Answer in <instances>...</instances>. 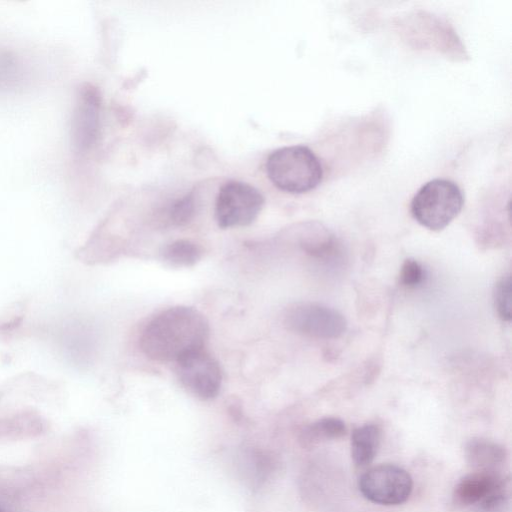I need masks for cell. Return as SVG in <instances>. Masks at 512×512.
<instances>
[{
  "label": "cell",
  "mask_w": 512,
  "mask_h": 512,
  "mask_svg": "<svg viewBox=\"0 0 512 512\" xmlns=\"http://www.w3.org/2000/svg\"><path fill=\"white\" fill-rule=\"evenodd\" d=\"M203 256L202 247L194 241L179 239L168 244L162 251L163 260L172 267L188 268L197 264Z\"/></svg>",
  "instance_id": "8fae6325"
},
{
  "label": "cell",
  "mask_w": 512,
  "mask_h": 512,
  "mask_svg": "<svg viewBox=\"0 0 512 512\" xmlns=\"http://www.w3.org/2000/svg\"><path fill=\"white\" fill-rule=\"evenodd\" d=\"M0 512H1V510H0Z\"/></svg>",
  "instance_id": "2e32d148"
},
{
  "label": "cell",
  "mask_w": 512,
  "mask_h": 512,
  "mask_svg": "<svg viewBox=\"0 0 512 512\" xmlns=\"http://www.w3.org/2000/svg\"><path fill=\"white\" fill-rule=\"evenodd\" d=\"M265 168L268 178L277 188L292 194L313 190L323 178L319 158L303 145L273 151L267 158Z\"/></svg>",
  "instance_id": "7a4b0ae2"
},
{
  "label": "cell",
  "mask_w": 512,
  "mask_h": 512,
  "mask_svg": "<svg viewBox=\"0 0 512 512\" xmlns=\"http://www.w3.org/2000/svg\"><path fill=\"white\" fill-rule=\"evenodd\" d=\"M508 493V483L494 471L476 470L459 480L453 492L456 504L492 510L501 505Z\"/></svg>",
  "instance_id": "ba28073f"
},
{
  "label": "cell",
  "mask_w": 512,
  "mask_h": 512,
  "mask_svg": "<svg viewBox=\"0 0 512 512\" xmlns=\"http://www.w3.org/2000/svg\"><path fill=\"white\" fill-rule=\"evenodd\" d=\"M284 324L294 333L318 339L338 338L347 326L340 312L313 302L291 305L285 312Z\"/></svg>",
  "instance_id": "5b68a950"
},
{
  "label": "cell",
  "mask_w": 512,
  "mask_h": 512,
  "mask_svg": "<svg viewBox=\"0 0 512 512\" xmlns=\"http://www.w3.org/2000/svg\"><path fill=\"white\" fill-rule=\"evenodd\" d=\"M493 299L498 316L503 321L509 322L512 318V282L509 275L496 283Z\"/></svg>",
  "instance_id": "4fadbf2b"
},
{
  "label": "cell",
  "mask_w": 512,
  "mask_h": 512,
  "mask_svg": "<svg viewBox=\"0 0 512 512\" xmlns=\"http://www.w3.org/2000/svg\"><path fill=\"white\" fill-rule=\"evenodd\" d=\"M346 431V425L341 419L325 417L304 428L301 433V442L305 446L314 445L322 441L341 438Z\"/></svg>",
  "instance_id": "7c38bea8"
},
{
  "label": "cell",
  "mask_w": 512,
  "mask_h": 512,
  "mask_svg": "<svg viewBox=\"0 0 512 512\" xmlns=\"http://www.w3.org/2000/svg\"><path fill=\"white\" fill-rule=\"evenodd\" d=\"M195 212V203L191 195L176 200L170 207L168 215L170 221L177 226L190 222Z\"/></svg>",
  "instance_id": "5bb4252c"
},
{
  "label": "cell",
  "mask_w": 512,
  "mask_h": 512,
  "mask_svg": "<svg viewBox=\"0 0 512 512\" xmlns=\"http://www.w3.org/2000/svg\"><path fill=\"white\" fill-rule=\"evenodd\" d=\"M264 205V197L254 186L229 181L220 189L215 202V219L221 228L242 227L251 224Z\"/></svg>",
  "instance_id": "277c9868"
},
{
  "label": "cell",
  "mask_w": 512,
  "mask_h": 512,
  "mask_svg": "<svg viewBox=\"0 0 512 512\" xmlns=\"http://www.w3.org/2000/svg\"><path fill=\"white\" fill-rule=\"evenodd\" d=\"M175 364L180 383L192 395L201 400H211L219 394L222 371L205 348L184 355Z\"/></svg>",
  "instance_id": "52a82bcc"
},
{
  "label": "cell",
  "mask_w": 512,
  "mask_h": 512,
  "mask_svg": "<svg viewBox=\"0 0 512 512\" xmlns=\"http://www.w3.org/2000/svg\"><path fill=\"white\" fill-rule=\"evenodd\" d=\"M464 451L467 462L476 470L481 471L498 472L507 457L503 446L483 438L469 440Z\"/></svg>",
  "instance_id": "9c48e42d"
},
{
  "label": "cell",
  "mask_w": 512,
  "mask_h": 512,
  "mask_svg": "<svg viewBox=\"0 0 512 512\" xmlns=\"http://www.w3.org/2000/svg\"><path fill=\"white\" fill-rule=\"evenodd\" d=\"M381 439L376 424L367 423L355 428L351 435V456L357 466H365L374 459Z\"/></svg>",
  "instance_id": "30bf717a"
},
{
  "label": "cell",
  "mask_w": 512,
  "mask_h": 512,
  "mask_svg": "<svg viewBox=\"0 0 512 512\" xmlns=\"http://www.w3.org/2000/svg\"><path fill=\"white\" fill-rule=\"evenodd\" d=\"M400 283L407 288H416L425 280V270L415 259H406L400 270Z\"/></svg>",
  "instance_id": "9a60e30c"
},
{
  "label": "cell",
  "mask_w": 512,
  "mask_h": 512,
  "mask_svg": "<svg viewBox=\"0 0 512 512\" xmlns=\"http://www.w3.org/2000/svg\"><path fill=\"white\" fill-rule=\"evenodd\" d=\"M464 197L459 186L448 179H433L414 195L410 209L414 219L432 231L448 226L461 212Z\"/></svg>",
  "instance_id": "3957f363"
},
{
  "label": "cell",
  "mask_w": 512,
  "mask_h": 512,
  "mask_svg": "<svg viewBox=\"0 0 512 512\" xmlns=\"http://www.w3.org/2000/svg\"><path fill=\"white\" fill-rule=\"evenodd\" d=\"M209 336L206 317L189 306L169 307L144 327L139 345L146 357L158 362H177L184 355L204 349Z\"/></svg>",
  "instance_id": "6da1fadb"
},
{
  "label": "cell",
  "mask_w": 512,
  "mask_h": 512,
  "mask_svg": "<svg viewBox=\"0 0 512 512\" xmlns=\"http://www.w3.org/2000/svg\"><path fill=\"white\" fill-rule=\"evenodd\" d=\"M358 487L361 494L373 503L398 505L409 498L413 481L405 469L393 464H382L363 473Z\"/></svg>",
  "instance_id": "8992f818"
}]
</instances>
